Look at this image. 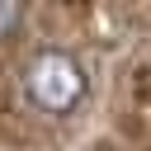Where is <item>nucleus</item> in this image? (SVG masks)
<instances>
[{"mask_svg": "<svg viewBox=\"0 0 151 151\" xmlns=\"http://www.w3.org/2000/svg\"><path fill=\"white\" fill-rule=\"evenodd\" d=\"M85 94H90V76H85V66L71 52L47 47V52L28 57V66H24V99L38 113L66 118V113H76L85 104Z\"/></svg>", "mask_w": 151, "mask_h": 151, "instance_id": "f257e3e1", "label": "nucleus"}, {"mask_svg": "<svg viewBox=\"0 0 151 151\" xmlns=\"http://www.w3.org/2000/svg\"><path fill=\"white\" fill-rule=\"evenodd\" d=\"M24 24V0H0V38H9Z\"/></svg>", "mask_w": 151, "mask_h": 151, "instance_id": "f03ea898", "label": "nucleus"}]
</instances>
